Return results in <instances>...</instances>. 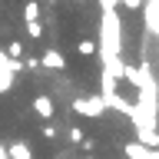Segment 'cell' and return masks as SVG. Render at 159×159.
<instances>
[{
    "mask_svg": "<svg viewBox=\"0 0 159 159\" xmlns=\"http://www.w3.org/2000/svg\"><path fill=\"white\" fill-rule=\"evenodd\" d=\"M73 109H76L80 116H99V113L106 109V99L103 96H86V99H76Z\"/></svg>",
    "mask_w": 159,
    "mask_h": 159,
    "instance_id": "6da1fadb",
    "label": "cell"
},
{
    "mask_svg": "<svg viewBox=\"0 0 159 159\" xmlns=\"http://www.w3.org/2000/svg\"><path fill=\"white\" fill-rule=\"evenodd\" d=\"M33 113H37L40 119H53L57 106H53V99H50V96H37V99H33Z\"/></svg>",
    "mask_w": 159,
    "mask_h": 159,
    "instance_id": "7a4b0ae2",
    "label": "cell"
},
{
    "mask_svg": "<svg viewBox=\"0 0 159 159\" xmlns=\"http://www.w3.org/2000/svg\"><path fill=\"white\" fill-rule=\"evenodd\" d=\"M126 156L129 159H159V152H149V146H143V143H129Z\"/></svg>",
    "mask_w": 159,
    "mask_h": 159,
    "instance_id": "3957f363",
    "label": "cell"
},
{
    "mask_svg": "<svg viewBox=\"0 0 159 159\" xmlns=\"http://www.w3.org/2000/svg\"><path fill=\"white\" fill-rule=\"evenodd\" d=\"M7 156H10V159H33V152H30V146L23 143V139H17V143L7 149Z\"/></svg>",
    "mask_w": 159,
    "mask_h": 159,
    "instance_id": "277c9868",
    "label": "cell"
},
{
    "mask_svg": "<svg viewBox=\"0 0 159 159\" xmlns=\"http://www.w3.org/2000/svg\"><path fill=\"white\" fill-rule=\"evenodd\" d=\"M40 63H43V66H53V70H63V66H66V60L60 57L57 50H47V53H43V60H40Z\"/></svg>",
    "mask_w": 159,
    "mask_h": 159,
    "instance_id": "5b68a950",
    "label": "cell"
},
{
    "mask_svg": "<svg viewBox=\"0 0 159 159\" xmlns=\"http://www.w3.org/2000/svg\"><path fill=\"white\" fill-rule=\"evenodd\" d=\"M23 17H27V20H37V17H40L37 0H27V3H23Z\"/></svg>",
    "mask_w": 159,
    "mask_h": 159,
    "instance_id": "8992f818",
    "label": "cell"
},
{
    "mask_svg": "<svg viewBox=\"0 0 159 159\" xmlns=\"http://www.w3.org/2000/svg\"><path fill=\"white\" fill-rule=\"evenodd\" d=\"M76 50L83 53V57H93V53H96V43H93V40H80V43H76Z\"/></svg>",
    "mask_w": 159,
    "mask_h": 159,
    "instance_id": "52a82bcc",
    "label": "cell"
},
{
    "mask_svg": "<svg viewBox=\"0 0 159 159\" xmlns=\"http://www.w3.org/2000/svg\"><path fill=\"white\" fill-rule=\"evenodd\" d=\"M0 159H10V156H7V149H3V146H0Z\"/></svg>",
    "mask_w": 159,
    "mask_h": 159,
    "instance_id": "ba28073f",
    "label": "cell"
},
{
    "mask_svg": "<svg viewBox=\"0 0 159 159\" xmlns=\"http://www.w3.org/2000/svg\"><path fill=\"white\" fill-rule=\"evenodd\" d=\"M76 3H89V0H76Z\"/></svg>",
    "mask_w": 159,
    "mask_h": 159,
    "instance_id": "9c48e42d",
    "label": "cell"
}]
</instances>
